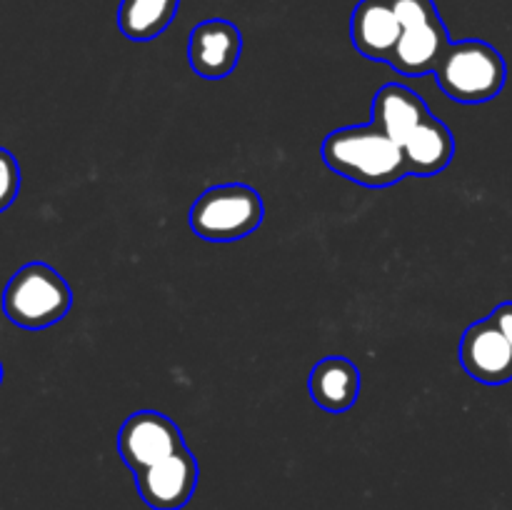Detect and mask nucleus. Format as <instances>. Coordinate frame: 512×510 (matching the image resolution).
Listing matches in <instances>:
<instances>
[{"label":"nucleus","instance_id":"nucleus-1","mask_svg":"<svg viewBox=\"0 0 512 510\" xmlns=\"http://www.w3.org/2000/svg\"><path fill=\"white\" fill-rule=\"evenodd\" d=\"M323 160L333 173L365 188H390L408 178L403 148L373 123L333 130L323 140Z\"/></svg>","mask_w":512,"mask_h":510},{"label":"nucleus","instance_id":"nucleus-2","mask_svg":"<svg viewBox=\"0 0 512 510\" xmlns=\"http://www.w3.org/2000/svg\"><path fill=\"white\" fill-rule=\"evenodd\" d=\"M440 90L463 105H480L498 98L508 80V65L498 48L485 40L450 43L443 63L435 70Z\"/></svg>","mask_w":512,"mask_h":510},{"label":"nucleus","instance_id":"nucleus-3","mask_svg":"<svg viewBox=\"0 0 512 510\" xmlns=\"http://www.w3.org/2000/svg\"><path fill=\"white\" fill-rule=\"evenodd\" d=\"M73 305L68 280L45 263H28L8 280L3 290V313L10 323L43 330L60 323Z\"/></svg>","mask_w":512,"mask_h":510},{"label":"nucleus","instance_id":"nucleus-4","mask_svg":"<svg viewBox=\"0 0 512 510\" xmlns=\"http://www.w3.org/2000/svg\"><path fill=\"white\" fill-rule=\"evenodd\" d=\"M265 218L263 198L245 183L213 185L190 208V228L210 243L248 238Z\"/></svg>","mask_w":512,"mask_h":510},{"label":"nucleus","instance_id":"nucleus-5","mask_svg":"<svg viewBox=\"0 0 512 510\" xmlns=\"http://www.w3.org/2000/svg\"><path fill=\"white\" fill-rule=\"evenodd\" d=\"M403 33L390 68L405 78L438 70L450 48V35L433 0H393Z\"/></svg>","mask_w":512,"mask_h":510},{"label":"nucleus","instance_id":"nucleus-6","mask_svg":"<svg viewBox=\"0 0 512 510\" xmlns=\"http://www.w3.org/2000/svg\"><path fill=\"white\" fill-rule=\"evenodd\" d=\"M183 448L185 440L180 428L158 410H138L120 425L118 453L133 473H140Z\"/></svg>","mask_w":512,"mask_h":510},{"label":"nucleus","instance_id":"nucleus-7","mask_svg":"<svg viewBox=\"0 0 512 510\" xmlns=\"http://www.w3.org/2000/svg\"><path fill=\"white\" fill-rule=\"evenodd\" d=\"M200 468L188 445L150 468L135 473V485L143 503L153 510H180L198 488Z\"/></svg>","mask_w":512,"mask_h":510},{"label":"nucleus","instance_id":"nucleus-8","mask_svg":"<svg viewBox=\"0 0 512 510\" xmlns=\"http://www.w3.org/2000/svg\"><path fill=\"white\" fill-rule=\"evenodd\" d=\"M460 365L483 385H505L512 380V348L490 318L470 325L460 338Z\"/></svg>","mask_w":512,"mask_h":510},{"label":"nucleus","instance_id":"nucleus-9","mask_svg":"<svg viewBox=\"0 0 512 510\" xmlns=\"http://www.w3.org/2000/svg\"><path fill=\"white\" fill-rule=\"evenodd\" d=\"M243 35L230 20L213 18L195 25L188 40L190 68L205 80H223L238 68Z\"/></svg>","mask_w":512,"mask_h":510},{"label":"nucleus","instance_id":"nucleus-10","mask_svg":"<svg viewBox=\"0 0 512 510\" xmlns=\"http://www.w3.org/2000/svg\"><path fill=\"white\" fill-rule=\"evenodd\" d=\"M398 13H395L393 0H360L350 18V40L355 50L368 60H383L390 63L395 48L400 43Z\"/></svg>","mask_w":512,"mask_h":510},{"label":"nucleus","instance_id":"nucleus-11","mask_svg":"<svg viewBox=\"0 0 512 510\" xmlns=\"http://www.w3.org/2000/svg\"><path fill=\"white\" fill-rule=\"evenodd\" d=\"M373 120L375 128L383 130L390 140L403 148L405 140L418 130L425 118H430V108L415 90L400 83H388L375 93L373 98Z\"/></svg>","mask_w":512,"mask_h":510},{"label":"nucleus","instance_id":"nucleus-12","mask_svg":"<svg viewBox=\"0 0 512 510\" xmlns=\"http://www.w3.org/2000/svg\"><path fill=\"white\" fill-rule=\"evenodd\" d=\"M310 398L328 413H345L360 395V370L343 355L318 360L310 370Z\"/></svg>","mask_w":512,"mask_h":510},{"label":"nucleus","instance_id":"nucleus-13","mask_svg":"<svg viewBox=\"0 0 512 510\" xmlns=\"http://www.w3.org/2000/svg\"><path fill=\"white\" fill-rule=\"evenodd\" d=\"M408 175L415 178H433L443 173L455 155V138L448 125L435 115L425 118L403 145Z\"/></svg>","mask_w":512,"mask_h":510},{"label":"nucleus","instance_id":"nucleus-14","mask_svg":"<svg viewBox=\"0 0 512 510\" xmlns=\"http://www.w3.org/2000/svg\"><path fill=\"white\" fill-rule=\"evenodd\" d=\"M180 0H123L118 8L120 33L135 43H148L168 30Z\"/></svg>","mask_w":512,"mask_h":510},{"label":"nucleus","instance_id":"nucleus-15","mask_svg":"<svg viewBox=\"0 0 512 510\" xmlns=\"http://www.w3.org/2000/svg\"><path fill=\"white\" fill-rule=\"evenodd\" d=\"M20 165L10 150L0 148V213L18 198Z\"/></svg>","mask_w":512,"mask_h":510},{"label":"nucleus","instance_id":"nucleus-16","mask_svg":"<svg viewBox=\"0 0 512 510\" xmlns=\"http://www.w3.org/2000/svg\"><path fill=\"white\" fill-rule=\"evenodd\" d=\"M488 318L493 320L495 325H498L500 333H503L505 338H508V343H510V348H512V300H508V303H500L498 308H495L493 313L488 315Z\"/></svg>","mask_w":512,"mask_h":510},{"label":"nucleus","instance_id":"nucleus-17","mask_svg":"<svg viewBox=\"0 0 512 510\" xmlns=\"http://www.w3.org/2000/svg\"><path fill=\"white\" fill-rule=\"evenodd\" d=\"M0 383H3V365H0Z\"/></svg>","mask_w":512,"mask_h":510}]
</instances>
